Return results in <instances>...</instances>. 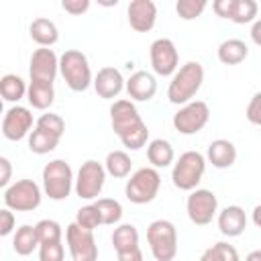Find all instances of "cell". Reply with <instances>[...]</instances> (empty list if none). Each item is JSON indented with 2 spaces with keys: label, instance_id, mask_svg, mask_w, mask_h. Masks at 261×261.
Instances as JSON below:
<instances>
[{
  "label": "cell",
  "instance_id": "35",
  "mask_svg": "<svg viewBox=\"0 0 261 261\" xmlns=\"http://www.w3.org/2000/svg\"><path fill=\"white\" fill-rule=\"evenodd\" d=\"M73 222L80 228H86V230H92L94 232V228H98L102 224V218H100V212H98V208L94 204H86V206H82L75 212V220Z\"/></svg>",
  "mask_w": 261,
  "mask_h": 261
},
{
  "label": "cell",
  "instance_id": "41",
  "mask_svg": "<svg viewBox=\"0 0 261 261\" xmlns=\"http://www.w3.org/2000/svg\"><path fill=\"white\" fill-rule=\"evenodd\" d=\"M232 8H234V0H214V2H212V10H214L216 16H220V18H228V20H230Z\"/></svg>",
  "mask_w": 261,
  "mask_h": 261
},
{
  "label": "cell",
  "instance_id": "30",
  "mask_svg": "<svg viewBox=\"0 0 261 261\" xmlns=\"http://www.w3.org/2000/svg\"><path fill=\"white\" fill-rule=\"evenodd\" d=\"M94 206L98 208L100 212V218H102V224H118L120 218H122V206L118 200H112V198H98L94 202Z\"/></svg>",
  "mask_w": 261,
  "mask_h": 261
},
{
  "label": "cell",
  "instance_id": "39",
  "mask_svg": "<svg viewBox=\"0 0 261 261\" xmlns=\"http://www.w3.org/2000/svg\"><path fill=\"white\" fill-rule=\"evenodd\" d=\"M14 224H16L14 212L8 208H0V237H8L14 230Z\"/></svg>",
  "mask_w": 261,
  "mask_h": 261
},
{
  "label": "cell",
  "instance_id": "26",
  "mask_svg": "<svg viewBox=\"0 0 261 261\" xmlns=\"http://www.w3.org/2000/svg\"><path fill=\"white\" fill-rule=\"evenodd\" d=\"M130 167H133V161L128 157L126 151H110L106 155V161H104V171L116 179H122V177H128L130 175Z\"/></svg>",
  "mask_w": 261,
  "mask_h": 261
},
{
  "label": "cell",
  "instance_id": "45",
  "mask_svg": "<svg viewBox=\"0 0 261 261\" xmlns=\"http://www.w3.org/2000/svg\"><path fill=\"white\" fill-rule=\"evenodd\" d=\"M245 261H261V251L257 249V251H251L247 257H245Z\"/></svg>",
  "mask_w": 261,
  "mask_h": 261
},
{
  "label": "cell",
  "instance_id": "23",
  "mask_svg": "<svg viewBox=\"0 0 261 261\" xmlns=\"http://www.w3.org/2000/svg\"><path fill=\"white\" fill-rule=\"evenodd\" d=\"M147 159L149 163L157 169V167H167L173 163L175 159V151L171 147L169 141L165 139H153L149 145H147Z\"/></svg>",
  "mask_w": 261,
  "mask_h": 261
},
{
  "label": "cell",
  "instance_id": "47",
  "mask_svg": "<svg viewBox=\"0 0 261 261\" xmlns=\"http://www.w3.org/2000/svg\"><path fill=\"white\" fill-rule=\"evenodd\" d=\"M4 114V102H2V98H0V116Z\"/></svg>",
  "mask_w": 261,
  "mask_h": 261
},
{
  "label": "cell",
  "instance_id": "40",
  "mask_svg": "<svg viewBox=\"0 0 261 261\" xmlns=\"http://www.w3.org/2000/svg\"><path fill=\"white\" fill-rule=\"evenodd\" d=\"M61 8L73 16L77 14H84L88 8H90V0H63L61 2Z\"/></svg>",
  "mask_w": 261,
  "mask_h": 261
},
{
  "label": "cell",
  "instance_id": "42",
  "mask_svg": "<svg viewBox=\"0 0 261 261\" xmlns=\"http://www.w3.org/2000/svg\"><path fill=\"white\" fill-rule=\"evenodd\" d=\"M12 179V163L6 157H0V188H8Z\"/></svg>",
  "mask_w": 261,
  "mask_h": 261
},
{
  "label": "cell",
  "instance_id": "13",
  "mask_svg": "<svg viewBox=\"0 0 261 261\" xmlns=\"http://www.w3.org/2000/svg\"><path fill=\"white\" fill-rule=\"evenodd\" d=\"M65 243L73 261H98V245L92 230L80 228L71 222L65 228Z\"/></svg>",
  "mask_w": 261,
  "mask_h": 261
},
{
  "label": "cell",
  "instance_id": "24",
  "mask_svg": "<svg viewBox=\"0 0 261 261\" xmlns=\"http://www.w3.org/2000/svg\"><path fill=\"white\" fill-rule=\"evenodd\" d=\"M27 100L33 108L37 110H47L53 100H55V90L53 84H43V82H31L27 86Z\"/></svg>",
  "mask_w": 261,
  "mask_h": 261
},
{
  "label": "cell",
  "instance_id": "21",
  "mask_svg": "<svg viewBox=\"0 0 261 261\" xmlns=\"http://www.w3.org/2000/svg\"><path fill=\"white\" fill-rule=\"evenodd\" d=\"M29 35H31V39L39 47H49L51 49L59 41V29H57V24L53 20H49V18H43V16L41 18H35L31 22Z\"/></svg>",
  "mask_w": 261,
  "mask_h": 261
},
{
  "label": "cell",
  "instance_id": "33",
  "mask_svg": "<svg viewBox=\"0 0 261 261\" xmlns=\"http://www.w3.org/2000/svg\"><path fill=\"white\" fill-rule=\"evenodd\" d=\"M200 261H239V253L232 245L220 241V243H214L212 247H208L202 253Z\"/></svg>",
  "mask_w": 261,
  "mask_h": 261
},
{
  "label": "cell",
  "instance_id": "19",
  "mask_svg": "<svg viewBox=\"0 0 261 261\" xmlns=\"http://www.w3.org/2000/svg\"><path fill=\"white\" fill-rule=\"evenodd\" d=\"M216 214H218V230L224 237L232 239V237H239V234L245 232V228H247V214H245V210L241 206L232 204V206L222 208Z\"/></svg>",
  "mask_w": 261,
  "mask_h": 261
},
{
  "label": "cell",
  "instance_id": "38",
  "mask_svg": "<svg viewBox=\"0 0 261 261\" xmlns=\"http://www.w3.org/2000/svg\"><path fill=\"white\" fill-rule=\"evenodd\" d=\"M245 114H247V120L251 124H255V126L261 124V92H255L253 94L251 102L247 104V112Z\"/></svg>",
  "mask_w": 261,
  "mask_h": 261
},
{
  "label": "cell",
  "instance_id": "11",
  "mask_svg": "<svg viewBox=\"0 0 261 261\" xmlns=\"http://www.w3.org/2000/svg\"><path fill=\"white\" fill-rule=\"evenodd\" d=\"M210 120V108L202 100H192L184 104L175 114H173V128L179 135H196L200 133Z\"/></svg>",
  "mask_w": 261,
  "mask_h": 261
},
{
  "label": "cell",
  "instance_id": "3",
  "mask_svg": "<svg viewBox=\"0 0 261 261\" xmlns=\"http://www.w3.org/2000/svg\"><path fill=\"white\" fill-rule=\"evenodd\" d=\"M147 243L157 261H173L177 255V228L171 220H153L147 228Z\"/></svg>",
  "mask_w": 261,
  "mask_h": 261
},
{
  "label": "cell",
  "instance_id": "27",
  "mask_svg": "<svg viewBox=\"0 0 261 261\" xmlns=\"http://www.w3.org/2000/svg\"><path fill=\"white\" fill-rule=\"evenodd\" d=\"M27 96V84L16 73H6L0 77V98L6 102H18Z\"/></svg>",
  "mask_w": 261,
  "mask_h": 261
},
{
  "label": "cell",
  "instance_id": "16",
  "mask_svg": "<svg viewBox=\"0 0 261 261\" xmlns=\"http://www.w3.org/2000/svg\"><path fill=\"white\" fill-rule=\"evenodd\" d=\"M128 24L137 33H149L157 20V6L153 0H133L126 8Z\"/></svg>",
  "mask_w": 261,
  "mask_h": 261
},
{
  "label": "cell",
  "instance_id": "10",
  "mask_svg": "<svg viewBox=\"0 0 261 261\" xmlns=\"http://www.w3.org/2000/svg\"><path fill=\"white\" fill-rule=\"evenodd\" d=\"M186 212H188V218L196 226L210 224L212 218L218 212V198H216V194L212 190H206V188L192 190L188 200H186Z\"/></svg>",
  "mask_w": 261,
  "mask_h": 261
},
{
  "label": "cell",
  "instance_id": "7",
  "mask_svg": "<svg viewBox=\"0 0 261 261\" xmlns=\"http://www.w3.org/2000/svg\"><path fill=\"white\" fill-rule=\"evenodd\" d=\"M161 188V175L155 167H141L137 169L124 186V196L133 204H149L155 200Z\"/></svg>",
  "mask_w": 261,
  "mask_h": 261
},
{
  "label": "cell",
  "instance_id": "25",
  "mask_svg": "<svg viewBox=\"0 0 261 261\" xmlns=\"http://www.w3.org/2000/svg\"><path fill=\"white\" fill-rule=\"evenodd\" d=\"M37 247H39V239H37L35 226H31V224L18 226L16 232H14V239H12V249H14V253L20 255V257H27V255H31Z\"/></svg>",
  "mask_w": 261,
  "mask_h": 261
},
{
  "label": "cell",
  "instance_id": "43",
  "mask_svg": "<svg viewBox=\"0 0 261 261\" xmlns=\"http://www.w3.org/2000/svg\"><path fill=\"white\" fill-rule=\"evenodd\" d=\"M116 259L118 261H143V251H141V247H133L128 251H118Z\"/></svg>",
  "mask_w": 261,
  "mask_h": 261
},
{
  "label": "cell",
  "instance_id": "17",
  "mask_svg": "<svg viewBox=\"0 0 261 261\" xmlns=\"http://www.w3.org/2000/svg\"><path fill=\"white\" fill-rule=\"evenodd\" d=\"M124 90H126L130 102L133 100L135 102H149L157 94V82H155L153 73L139 69L124 82Z\"/></svg>",
  "mask_w": 261,
  "mask_h": 261
},
{
  "label": "cell",
  "instance_id": "18",
  "mask_svg": "<svg viewBox=\"0 0 261 261\" xmlns=\"http://www.w3.org/2000/svg\"><path fill=\"white\" fill-rule=\"evenodd\" d=\"M94 90L104 100H114L124 90V77L116 67H102L92 80Z\"/></svg>",
  "mask_w": 261,
  "mask_h": 261
},
{
  "label": "cell",
  "instance_id": "29",
  "mask_svg": "<svg viewBox=\"0 0 261 261\" xmlns=\"http://www.w3.org/2000/svg\"><path fill=\"white\" fill-rule=\"evenodd\" d=\"M57 145H59V139L49 135V133H45V130L35 128V130L29 133V149L35 155H47V153L55 151Z\"/></svg>",
  "mask_w": 261,
  "mask_h": 261
},
{
  "label": "cell",
  "instance_id": "4",
  "mask_svg": "<svg viewBox=\"0 0 261 261\" xmlns=\"http://www.w3.org/2000/svg\"><path fill=\"white\" fill-rule=\"evenodd\" d=\"M59 73L65 80L67 88L73 92H86L94 80L88 57L77 49H67L59 57Z\"/></svg>",
  "mask_w": 261,
  "mask_h": 261
},
{
  "label": "cell",
  "instance_id": "34",
  "mask_svg": "<svg viewBox=\"0 0 261 261\" xmlns=\"http://www.w3.org/2000/svg\"><path fill=\"white\" fill-rule=\"evenodd\" d=\"M35 128L45 130V133H49V135H53V137L61 139V137H63V133H65V120H63L59 114L45 112V114H41V116L37 118Z\"/></svg>",
  "mask_w": 261,
  "mask_h": 261
},
{
  "label": "cell",
  "instance_id": "37",
  "mask_svg": "<svg viewBox=\"0 0 261 261\" xmlns=\"http://www.w3.org/2000/svg\"><path fill=\"white\" fill-rule=\"evenodd\" d=\"M65 249L59 243H41L39 245V261H63Z\"/></svg>",
  "mask_w": 261,
  "mask_h": 261
},
{
  "label": "cell",
  "instance_id": "46",
  "mask_svg": "<svg viewBox=\"0 0 261 261\" xmlns=\"http://www.w3.org/2000/svg\"><path fill=\"white\" fill-rule=\"evenodd\" d=\"M259 212H261V206H255L253 208V216H255V226H259L261 222H259Z\"/></svg>",
  "mask_w": 261,
  "mask_h": 261
},
{
  "label": "cell",
  "instance_id": "31",
  "mask_svg": "<svg viewBox=\"0 0 261 261\" xmlns=\"http://www.w3.org/2000/svg\"><path fill=\"white\" fill-rule=\"evenodd\" d=\"M257 12H259V6L255 0H234L230 20L237 24H249L257 20Z\"/></svg>",
  "mask_w": 261,
  "mask_h": 261
},
{
  "label": "cell",
  "instance_id": "2",
  "mask_svg": "<svg viewBox=\"0 0 261 261\" xmlns=\"http://www.w3.org/2000/svg\"><path fill=\"white\" fill-rule=\"evenodd\" d=\"M204 82V67L200 61H188L184 63L173 75L167 86V98L171 104L184 106L192 102V98L200 92Z\"/></svg>",
  "mask_w": 261,
  "mask_h": 261
},
{
  "label": "cell",
  "instance_id": "12",
  "mask_svg": "<svg viewBox=\"0 0 261 261\" xmlns=\"http://www.w3.org/2000/svg\"><path fill=\"white\" fill-rule=\"evenodd\" d=\"M149 59H151V67L157 75L167 77L173 75L179 67V53L175 49V43L171 39H155L149 47Z\"/></svg>",
  "mask_w": 261,
  "mask_h": 261
},
{
  "label": "cell",
  "instance_id": "14",
  "mask_svg": "<svg viewBox=\"0 0 261 261\" xmlns=\"http://www.w3.org/2000/svg\"><path fill=\"white\" fill-rule=\"evenodd\" d=\"M57 73H59V57L55 55V51L49 47H39L31 55V63H29L31 82L53 84Z\"/></svg>",
  "mask_w": 261,
  "mask_h": 261
},
{
  "label": "cell",
  "instance_id": "36",
  "mask_svg": "<svg viewBox=\"0 0 261 261\" xmlns=\"http://www.w3.org/2000/svg\"><path fill=\"white\" fill-rule=\"evenodd\" d=\"M206 6H208L206 0H177L175 12L181 20H194L206 10Z\"/></svg>",
  "mask_w": 261,
  "mask_h": 261
},
{
  "label": "cell",
  "instance_id": "5",
  "mask_svg": "<svg viewBox=\"0 0 261 261\" xmlns=\"http://www.w3.org/2000/svg\"><path fill=\"white\" fill-rule=\"evenodd\" d=\"M206 171V159L198 151H186L179 155V159L173 163L171 169V181L177 190L192 192L198 188Z\"/></svg>",
  "mask_w": 261,
  "mask_h": 261
},
{
  "label": "cell",
  "instance_id": "22",
  "mask_svg": "<svg viewBox=\"0 0 261 261\" xmlns=\"http://www.w3.org/2000/svg\"><path fill=\"white\" fill-rule=\"evenodd\" d=\"M216 55H218V61L224 63V65H239V63H243L247 59L249 47L241 39H226V41H222L218 45Z\"/></svg>",
  "mask_w": 261,
  "mask_h": 261
},
{
  "label": "cell",
  "instance_id": "15",
  "mask_svg": "<svg viewBox=\"0 0 261 261\" xmlns=\"http://www.w3.org/2000/svg\"><path fill=\"white\" fill-rule=\"evenodd\" d=\"M33 128V114L27 106H12L6 110L4 118H2V135L8 141H20L24 137H29Z\"/></svg>",
  "mask_w": 261,
  "mask_h": 261
},
{
  "label": "cell",
  "instance_id": "1",
  "mask_svg": "<svg viewBox=\"0 0 261 261\" xmlns=\"http://www.w3.org/2000/svg\"><path fill=\"white\" fill-rule=\"evenodd\" d=\"M110 122H112V130L116 133V137L126 149L139 151L147 145L149 128L130 100H124V98L114 100V104L110 106Z\"/></svg>",
  "mask_w": 261,
  "mask_h": 261
},
{
  "label": "cell",
  "instance_id": "20",
  "mask_svg": "<svg viewBox=\"0 0 261 261\" xmlns=\"http://www.w3.org/2000/svg\"><path fill=\"white\" fill-rule=\"evenodd\" d=\"M206 161L212 163L216 169H228L237 161V147L228 139H216L206 149Z\"/></svg>",
  "mask_w": 261,
  "mask_h": 261
},
{
  "label": "cell",
  "instance_id": "44",
  "mask_svg": "<svg viewBox=\"0 0 261 261\" xmlns=\"http://www.w3.org/2000/svg\"><path fill=\"white\" fill-rule=\"evenodd\" d=\"M251 37H253V43L255 45H261V20H255L253 31H251Z\"/></svg>",
  "mask_w": 261,
  "mask_h": 261
},
{
  "label": "cell",
  "instance_id": "9",
  "mask_svg": "<svg viewBox=\"0 0 261 261\" xmlns=\"http://www.w3.org/2000/svg\"><path fill=\"white\" fill-rule=\"evenodd\" d=\"M104 181H106L104 165L94 159H88L82 163L77 175L73 177V190L82 200H96L104 188Z\"/></svg>",
  "mask_w": 261,
  "mask_h": 261
},
{
  "label": "cell",
  "instance_id": "28",
  "mask_svg": "<svg viewBox=\"0 0 261 261\" xmlns=\"http://www.w3.org/2000/svg\"><path fill=\"white\" fill-rule=\"evenodd\" d=\"M112 245L114 251H128L133 247H139V230L135 224H118L112 232Z\"/></svg>",
  "mask_w": 261,
  "mask_h": 261
},
{
  "label": "cell",
  "instance_id": "6",
  "mask_svg": "<svg viewBox=\"0 0 261 261\" xmlns=\"http://www.w3.org/2000/svg\"><path fill=\"white\" fill-rule=\"evenodd\" d=\"M43 192L49 196V200L61 202L65 200L73 190V171L67 161L53 159L43 167Z\"/></svg>",
  "mask_w": 261,
  "mask_h": 261
},
{
  "label": "cell",
  "instance_id": "32",
  "mask_svg": "<svg viewBox=\"0 0 261 261\" xmlns=\"http://www.w3.org/2000/svg\"><path fill=\"white\" fill-rule=\"evenodd\" d=\"M35 232H37V239H39V245L41 243H59L61 237H63V228L57 220H51V218H43L35 224Z\"/></svg>",
  "mask_w": 261,
  "mask_h": 261
},
{
  "label": "cell",
  "instance_id": "8",
  "mask_svg": "<svg viewBox=\"0 0 261 261\" xmlns=\"http://www.w3.org/2000/svg\"><path fill=\"white\" fill-rule=\"evenodd\" d=\"M41 188L33 179H18L4 192V204L12 212H33L41 204Z\"/></svg>",
  "mask_w": 261,
  "mask_h": 261
}]
</instances>
